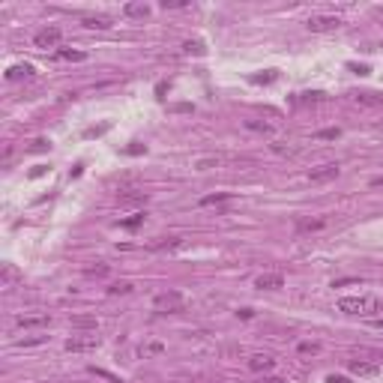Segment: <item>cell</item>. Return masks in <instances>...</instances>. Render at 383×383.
<instances>
[{
    "label": "cell",
    "mask_w": 383,
    "mask_h": 383,
    "mask_svg": "<svg viewBox=\"0 0 383 383\" xmlns=\"http://www.w3.org/2000/svg\"><path fill=\"white\" fill-rule=\"evenodd\" d=\"M380 299L377 296H344V299H338V312H344V315H374V312H380Z\"/></svg>",
    "instance_id": "6da1fadb"
},
{
    "label": "cell",
    "mask_w": 383,
    "mask_h": 383,
    "mask_svg": "<svg viewBox=\"0 0 383 383\" xmlns=\"http://www.w3.org/2000/svg\"><path fill=\"white\" fill-rule=\"evenodd\" d=\"M153 305H156L159 312H168V315H177L186 309V296L177 293V290H168V293H159L156 299H153Z\"/></svg>",
    "instance_id": "7a4b0ae2"
},
{
    "label": "cell",
    "mask_w": 383,
    "mask_h": 383,
    "mask_svg": "<svg viewBox=\"0 0 383 383\" xmlns=\"http://www.w3.org/2000/svg\"><path fill=\"white\" fill-rule=\"evenodd\" d=\"M99 348V338L96 335H78V338H69L66 341V351L69 353H87V351H96Z\"/></svg>",
    "instance_id": "3957f363"
},
{
    "label": "cell",
    "mask_w": 383,
    "mask_h": 383,
    "mask_svg": "<svg viewBox=\"0 0 383 383\" xmlns=\"http://www.w3.org/2000/svg\"><path fill=\"white\" fill-rule=\"evenodd\" d=\"M60 27H42L39 33L33 36V42H36V48H54L57 42H60Z\"/></svg>",
    "instance_id": "277c9868"
},
{
    "label": "cell",
    "mask_w": 383,
    "mask_h": 383,
    "mask_svg": "<svg viewBox=\"0 0 383 383\" xmlns=\"http://www.w3.org/2000/svg\"><path fill=\"white\" fill-rule=\"evenodd\" d=\"M255 287H260V290H279V287H285V276L282 273H263V276L255 279Z\"/></svg>",
    "instance_id": "5b68a950"
},
{
    "label": "cell",
    "mask_w": 383,
    "mask_h": 383,
    "mask_svg": "<svg viewBox=\"0 0 383 383\" xmlns=\"http://www.w3.org/2000/svg\"><path fill=\"white\" fill-rule=\"evenodd\" d=\"M341 21L335 18V15H315V18H309V30L312 33H326V30H335Z\"/></svg>",
    "instance_id": "8992f818"
},
{
    "label": "cell",
    "mask_w": 383,
    "mask_h": 383,
    "mask_svg": "<svg viewBox=\"0 0 383 383\" xmlns=\"http://www.w3.org/2000/svg\"><path fill=\"white\" fill-rule=\"evenodd\" d=\"M51 318L48 315H27V318H15V326L18 329H39V326H48Z\"/></svg>",
    "instance_id": "52a82bcc"
},
{
    "label": "cell",
    "mask_w": 383,
    "mask_h": 383,
    "mask_svg": "<svg viewBox=\"0 0 383 383\" xmlns=\"http://www.w3.org/2000/svg\"><path fill=\"white\" fill-rule=\"evenodd\" d=\"M335 177H338V165H335V162L320 165V168H315V171L309 174V180H312V183H326V180H335Z\"/></svg>",
    "instance_id": "ba28073f"
},
{
    "label": "cell",
    "mask_w": 383,
    "mask_h": 383,
    "mask_svg": "<svg viewBox=\"0 0 383 383\" xmlns=\"http://www.w3.org/2000/svg\"><path fill=\"white\" fill-rule=\"evenodd\" d=\"M150 195H147V192H141V189H120L117 192V201L120 204H144Z\"/></svg>",
    "instance_id": "9c48e42d"
},
{
    "label": "cell",
    "mask_w": 383,
    "mask_h": 383,
    "mask_svg": "<svg viewBox=\"0 0 383 383\" xmlns=\"http://www.w3.org/2000/svg\"><path fill=\"white\" fill-rule=\"evenodd\" d=\"M351 371L359 374V377H374V374L380 371V365H377V362H365V359H353V362H351Z\"/></svg>",
    "instance_id": "30bf717a"
},
{
    "label": "cell",
    "mask_w": 383,
    "mask_h": 383,
    "mask_svg": "<svg viewBox=\"0 0 383 383\" xmlns=\"http://www.w3.org/2000/svg\"><path fill=\"white\" fill-rule=\"evenodd\" d=\"M249 368H252V371H270V368H276V359L266 356V353H257V356L249 359Z\"/></svg>",
    "instance_id": "8fae6325"
},
{
    "label": "cell",
    "mask_w": 383,
    "mask_h": 383,
    "mask_svg": "<svg viewBox=\"0 0 383 383\" xmlns=\"http://www.w3.org/2000/svg\"><path fill=\"white\" fill-rule=\"evenodd\" d=\"M81 24L90 27V30H108V27H111V18H108V15H84Z\"/></svg>",
    "instance_id": "7c38bea8"
},
{
    "label": "cell",
    "mask_w": 383,
    "mask_h": 383,
    "mask_svg": "<svg viewBox=\"0 0 383 383\" xmlns=\"http://www.w3.org/2000/svg\"><path fill=\"white\" fill-rule=\"evenodd\" d=\"M6 78H9V81H15V78H33V66H30V63L9 66V69H6Z\"/></svg>",
    "instance_id": "4fadbf2b"
},
{
    "label": "cell",
    "mask_w": 383,
    "mask_h": 383,
    "mask_svg": "<svg viewBox=\"0 0 383 383\" xmlns=\"http://www.w3.org/2000/svg\"><path fill=\"white\" fill-rule=\"evenodd\" d=\"M320 227H326V219H299V222H296V231H299V234L320 231Z\"/></svg>",
    "instance_id": "5bb4252c"
},
{
    "label": "cell",
    "mask_w": 383,
    "mask_h": 383,
    "mask_svg": "<svg viewBox=\"0 0 383 383\" xmlns=\"http://www.w3.org/2000/svg\"><path fill=\"white\" fill-rule=\"evenodd\" d=\"M234 198V192H216V195H204L201 198V207H216V204H224V201H231Z\"/></svg>",
    "instance_id": "9a60e30c"
},
{
    "label": "cell",
    "mask_w": 383,
    "mask_h": 383,
    "mask_svg": "<svg viewBox=\"0 0 383 383\" xmlns=\"http://www.w3.org/2000/svg\"><path fill=\"white\" fill-rule=\"evenodd\" d=\"M123 15H129V18H147V15H150V6H147V3H126V6H123Z\"/></svg>",
    "instance_id": "2e32d148"
},
{
    "label": "cell",
    "mask_w": 383,
    "mask_h": 383,
    "mask_svg": "<svg viewBox=\"0 0 383 383\" xmlns=\"http://www.w3.org/2000/svg\"><path fill=\"white\" fill-rule=\"evenodd\" d=\"M359 105H368V108H374V105H383V93H356L353 96Z\"/></svg>",
    "instance_id": "e0dca14e"
},
{
    "label": "cell",
    "mask_w": 383,
    "mask_h": 383,
    "mask_svg": "<svg viewBox=\"0 0 383 383\" xmlns=\"http://www.w3.org/2000/svg\"><path fill=\"white\" fill-rule=\"evenodd\" d=\"M183 246V240L180 237H168V240H159V243H150V249L153 252H165V249H180Z\"/></svg>",
    "instance_id": "ac0fdd59"
},
{
    "label": "cell",
    "mask_w": 383,
    "mask_h": 383,
    "mask_svg": "<svg viewBox=\"0 0 383 383\" xmlns=\"http://www.w3.org/2000/svg\"><path fill=\"white\" fill-rule=\"evenodd\" d=\"M72 326L75 329H96V318H87V315H78V318H72Z\"/></svg>",
    "instance_id": "d6986e66"
},
{
    "label": "cell",
    "mask_w": 383,
    "mask_h": 383,
    "mask_svg": "<svg viewBox=\"0 0 383 383\" xmlns=\"http://www.w3.org/2000/svg\"><path fill=\"white\" fill-rule=\"evenodd\" d=\"M54 54H57L60 60H75V63H78V60H84V57H87L84 51H72V48H57Z\"/></svg>",
    "instance_id": "ffe728a7"
},
{
    "label": "cell",
    "mask_w": 383,
    "mask_h": 383,
    "mask_svg": "<svg viewBox=\"0 0 383 383\" xmlns=\"http://www.w3.org/2000/svg\"><path fill=\"white\" fill-rule=\"evenodd\" d=\"M246 129L263 132V135H273V123H263V120H246Z\"/></svg>",
    "instance_id": "44dd1931"
},
{
    "label": "cell",
    "mask_w": 383,
    "mask_h": 383,
    "mask_svg": "<svg viewBox=\"0 0 383 383\" xmlns=\"http://www.w3.org/2000/svg\"><path fill=\"white\" fill-rule=\"evenodd\" d=\"M183 51H186V54H204L207 48H204L201 39H189V42H183Z\"/></svg>",
    "instance_id": "7402d4cb"
},
{
    "label": "cell",
    "mask_w": 383,
    "mask_h": 383,
    "mask_svg": "<svg viewBox=\"0 0 383 383\" xmlns=\"http://www.w3.org/2000/svg\"><path fill=\"white\" fill-rule=\"evenodd\" d=\"M12 282H18V270H15L12 263H3V285L9 287Z\"/></svg>",
    "instance_id": "603a6c76"
},
{
    "label": "cell",
    "mask_w": 383,
    "mask_h": 383,
    "mask_svg": "<svg viewBox=\"0 0 383 383\" xmlns=\"http://www.w3.org/2000/svg\"><path fill=\"white\" fill-rule=\"evenodd\" d=\"M90 374H96V377H102V380H108V383H120V377H114L111 371H105V368H96V365H90L87 368Z\"/></svg>",
    "instance_id": "cb8c5ba5"
},
{
    "label": "cell",
    "mask_w": 383,
    "mask_h": 383,
    "mask_svg": "<svg viewBox=\"0 0 383 383\" xmlns=\"http://www.w3.org/2000/svg\"><path fill=\"white\" fill-rule=\"evenodd\" d=\"M129 290H132V282H114V285L108 287L111 296H117V293H129Z\"/></svg>",
    "instance_id": "d4e9b609"
},
{
    "label": "cell",
    "mask_w": 383,
    "mask_h": 383,
    "mask_svg": "<svg viewBox=\"0 0 383 383\" xmlns=\"http://www.w3.org/2000/svg\"><path fill=\"white\" fill-rule=\"evenodd\" d=\"M84 273H87L90 279H93V276H96V279H99V276H108V263H102V260H99L96 266H87V270H84Z\"/></svg>",
    "instance_id": "484cf974"
},
{
    "label": "cell",
    "mask_w": 383,
    "mask_h": 383,
    "mask_svg": "<svg viewBox=\"0 0 383 383\" xmlns=\"http://www.w3.org/2000/svg\"><path fill=\"white\" fill-rule=\"evenodd\" d=\"M219 162H222V156H207V159H201L195 168H198V171H210V168H216Z\"/></svg>",
    "instance_id": "4316f807"
},
{
    "label": "cell",
    "mask_w": 383,
    "mask_h": 383,
    "mask_svg": "<svg viewBox=\"0 0 383 383\" xmlns=\"http://www.w3.org/2000/svg\"><path fill=\"white\" fill-rule=\"evenodd\" d=\"M315 138H320V141H335V138H341V129H320Z\"/></svg>",
    "instance_id": "83f0119b"
},
{
    "label": "cell",
    "mask_w": 383,
    "mask_h": 383,
    "mask_svg": "<svg viewBox=\"0 0 383 383\" xmlns=\"http://www.w3.org/2000/svg\"><path fill=\"white\" fill-rule=\"evenodd\" d=\"M144 216H147V213H135V216H129V219H123L120 224H123V227H138V224L144 222Z\"/></svg>",
    "instance_id": "f1b7e54d"
},
{
    "label": "cell",
    "mask_w": 383,
    "mask_h": 383,
    "mask_svg": "<svg viewBox=\"0 0 383 383\" xmlns=\"http://www.w3.org/2000/svg\"><path fill=\"white\" fill-rule=\"evenodd\" d=\"M42 341H45V335H30V338L18 341V348H30V344H42Z\"/></svg>",
    "instance_id": "f546056e"
},
{
    "label": "cell",
    "mask_w": 383,
    "mask_h": 383,
    "mask_svg": "<svg viewBox=\"0 0 383 383\" xmlns=\"http://www.w3.org/2000/svg\"><path fill=\"white\" fill-rule=\"evenodd\" d=\"M252 81H255V84H270V81H276V72H266V75H252Z\"/></svg>",
    "instance_id": "4dcf8cb0"
},
{
    "label": "cell",
    "mask_w": 383,
    "mask_h": 383,
    "mask_svg": "<svg viewBox=\"0 0 383 383\" xmlns=\"http://www.w3.org/2000/svg\"><path fill=\"white\" fill-rule=\"evenodd\" d=\"M108 132V123H102V126H90L87 132H84V138H96V135H105Z\"/></svg>",
    "instance_id": "1f68e13d"
},
{
    "label": "cell",
    "mask_w": 383,
    "mask_h": 383,
    "mask_svg": "<svg viewBox=\"0 0 383 383\" xmlns=\"http://www.w3.org/2000/svg\"><path fill=\"white\" fill-rule=\"evenodd\" d=\"M320 351V344H315V341H302L299 344V353H318Z\"/></svg>",
    "instance_id": "d6a6232c"
},
{
    "label": "cell",
    "mask_w": 383,
    "mask_h": 383,
    "mask_svg": "<svg viewBox=\"0 0 383 383\" xmlns=\"http://www.w3.org/2000/svg\"><path fill=\"white\" fill-rule=\"evenodd\" d=\"M123 153H126V156H141V153H147V147L144 144H129Z\"/></svg>",
    "instance_id": "836d02e7"
},
{
    "label": "cell",
    "mask_w": 383,
    "mask_h": 383,
    "mask_svg": "<svg viewBox=\"0 0 383 383\" xmlns=\"http://www.w3.org/2000/svg\"><path fill=\"white\" fill-rule=\"evenodd\" d=\"M348 285H359V279H335L332 287H348Z\"/></svg>",
    "instance_id": "e575fe53"
},
{
    "label": "cell",
    "mask_w": 383,
    "mask_h": 383,
    "mask_svg": "<svg viewBox=\"0 0 383 383\" xmlns=\"http://www.w3.org/2000/svg\"><path fill=\"white\" fill-rule=\"evenodd\" d=\"M162 6L165 9H180V6H186V0H162Z\"/></svg>",
    "instance_id": "d590c367"
},
{
    "label": "cell",
    "mask_w": 383,
    "mask_h": 383,
    "mask_svg": "<svg viewBox=\"0 0 383 383\" xmlns=\"http://www.w3.org/2000/svg\"><path fill=\"white\" fill-rule=\"evenodd\" d=\"M45 171H48V165H36V168H33L30 174H27V177H30V180H36V177H42Z\"/></svg>",
    "instance_id": "8d00e7d4"
},
{
    "label": "cell",
    "mask_w": 383,
    "mask_h": 383,
    "mask_svg": "<svg viewBox=\"0 0 383 383\" xmlns=\"http://www.w3.org/2000/svg\"><path fill=\"white\" fill-rule=\"evenodd\" d=\"M171 111H177V114H189L192 105H189V102H180V105H171Z\"/></svg>",
    "instance_id": "74e56055"
},
{
    "label": "cell",
    "mask_w": 383,
    "mask_h": 383,
    "mask_svg": "<svg viewBox=\"0 0 383 383\" xmlns=\"http://www.w3.org/2000/svg\"><path fill=\"white\" fill-rule=\"evenodd\" d=\"M45 147H48V141H45V138H36V141H33V147H30V150H45Z\"/></svg>",
    "instance_id": "f35d334b"
},
{
    "label": "cell",
    "mask_w": 383,
    "mask_h": 383,
    "mask_svg": "<svg viewBox=\"0 0 383 383\" xmlns=\"http://www.w3.org/2000/svg\"><path fill=\"white\" fill-rule=\"evenodd\" d=\"M326 383H351V380H348V377H338V374H329Z\"/></svg>",
    "instance_id": "ab89813d"
},
{
    "label": "cell",
    "mask_w": 383,
    "mask_h": 383,
    "mask_svg": "<svg viewBox=\"0 0 383 383\" xmlns=\"http://www.w3.org/2000/svg\"><path fill=\"white\" fill-rule=\"evenodd\" d=\"M260 383H287V380H285V377H263Z\"/></svg>",
    "instance_id": "60d3db41"
},
{
    "label": "cell",
    "mask_w": 383,
    "mask_h": 383,
    "mask_svg": "<svg viewBox=\"0 0 383 383\" xmlns=\"http://www.w3.org/2000/svg\"><path fill=\"white\" fill-rule=\"evenodd\" d=\"M273 153H287V147H285V144H279V141H276V144H273Z\"/></svg>",
    "instance_id": "b9f144b4"
},
{
    "label": "cell",
    "mask_w": 383,
    "mask_h": 383,
    "mask_svg": "<svg viewBox=\"0 0 383 383\" xmlns=\"http://www.w3.org/2000/svg\"><path fill=\"white\" fill-rule=\"evenodd\" d=\"M371 189H383V177H374V180H371Z\"/></svg>",
    "instance_id": "7bdbcfd3"
}]
</instances>
